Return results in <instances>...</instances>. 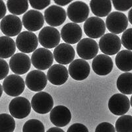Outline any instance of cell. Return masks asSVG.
<instances>
[{
  "instance_id": "cell-32",
  "label": "cell",
  "mask_w": 132,
  "mask_h": 132,
  "mask_svg": "<svg viewBox=\"0 0 132 132\" xmlns=\"http://www.w3.org/2000/svg\"><path fill=\"white\" fill-rule=\"evenodd\" d=\"M115 9L120 11H127L132 7V0H113Z\"/></svg>"
},
{
  "instance_id": "cell-18",
  "label": "cell",
  "mask_w": 132,
  "mask_h": 132,
  "mask_svg": "<svg viewBox=\"0 0 132 132\" xmlns=\"http://www.w3.org/2000/svg\"><path fill=\"white\" fill-rule=\"evenodd\" d=\"M47 76L39 70H33L26 76L25 85L30 90L35 92H41L47 85Z\"/></svg>"
},
{
  "instance_id": "cell-42",
  "label": "cell",
  "mask_w": 132,
  "mask_h": 132,
  "mask_svg": "<svg viewBox=\"0 0 132 132\" xmlns=\"http://www.w3.org/2000/svg\"><path fill=\"white\" fill-rule=\"evenodd\" d=\"M3 87L2 86V85L0 84V98H1V96H2V94H3Z\"/></svg>"
},
{
  "instance_id": "cell-24",
  "label": "cell",
  "mask_w": 132,
  "mask_h": 132,
  "mask_svg": "<svg viewBox=\"0 0 132 132\" xmlns=\"http://www.w3.org/2000/svg\"><path fill=\"white\" fill-rule=\"evenodd\" d=\"M89 5L92 13L99 18L108 16L112 11V2L110 0H91Z\"/></svg>"
},
{
  "instance_id": "cell-5",
  "label": "cell",
  "mask_w": 132,
  "mask_h": 132,
  "mask_svg": "<svg viewBox=\"0 0 132 132\" xmlns=\"http://www.w3.org/2000/svg\"><path fill=\"white\" fill-rule=\"evenodd\" d=\"M61 40V35L56 28L45 27L38 35V41L40 45L46 49L56 48Z\"/></svg>"
},
{
  "instance_id": "cell-15",
  "label": "cell",
  "mask_w": 132,
  "mask_h": 132,
  "mask_svg": "<svg viewBox=\"0 0 132 132\" xmlns=\"http://www.w3.org/2000/svg\"><path fill=\"white\" fill-rule=\"evenodd\" d=\"M31 66V60L28 55L23 53L14 54L9 60V68L17 75H23L29 71Z\"/></svg>"
},
{
  "instance_id": "cell-16",
  "label": "cell",
  "mask_w": 132,
  "mask_h": 132,
  "mask_svg": "<svg viewBox=\"0 0 132 132\" xmlns=\"http://www.w3.org/2000/svg\"><path fill=\"white\" fill-rule=\"evenodd\" d=\"M90 68L89 63L82 59L73 60L69 65V75L76 81H82L89 77Z\"/></svg>"
},
{
  "instance_id": "cell-13",
  "label": "cell",
  "mask_w": 132,
  "mask_h": 132,
  "mask_svg": "<svg viewBox=\"0 0 132 132\" xmlns=\"http://www.w3.org/2000/svg\"><path fill=\"white\" fill-rule=\"evenodd\" d=\"M130 108V101L125 95L118 93L112 95L108 101L110 111L116 116H123Z\"/></svg>"
},
{
  "instance_id": "cell-23",
  "label": "cell",
  "mask_w": 132,
  "mask_h": 132,
  "mask_svg": "<svg viewBox=\"0 0 132 132\" xmlns=\"http://www.w3.org/2000/svg\"><path fill=\"white\" fill-rule=\"evenodd\" d=\"M69 72L64 65H53L47 72V79L54 85H62L68 81Z\"/></svg>"
},
{
  "instance_id": "cell-26",
  "label": "cell",
  "mask_w": 132,
  "mask_h": 132,
  "mask_svg": "<svg viewBox=\"0 0 132 132\" xmlns=\"http://www.w3.org/2000/svg\"><path fill=\"white\" fill-rule=\"evenodd\" d=\"M16 51V44L13 39L6 36L0 37V58L12 57Z\"/></svg>"
},
{
  "instance_id": "cell-39",
  "label": "cell",
  "mask_w": 132,
  "mask_h": 132,
  "mask_svg": "<svg viewBox=\"0 0 132 132\" xmlns=\"http://www.w3.org/2000/svg\"><path fill=\"white\" fill-rule=\"evenodd\" d=\"M54 3L57 4V5L61 6H65L69 3L72 2V0H54Z\"/></svg>"
},
{
  "instance_id": "cell-34",
  "label": "cell",
  "mask_w": 132,
  "mask_h": 132,
  "mask_svg": "<svg viewBox=\"0 0 132 132\" xmlns=\"http://www.w3.org/2000/svg\"><path fill=\"white\" fill-rule=\"evenodd\" d=\"M29 3H30V6L34 9L42 10V9L47 7L51 3V1L50 0H37V1L30 0L29 2Z\"/></svg>"
},
{
  "instance_id": "cell-21",
  "label": "cell",
  "mask_w": 132,
  "mask_h": 132,
  "mask_svg": "<svg viewBox=\"0 0 132 132\" xmlns=\"http://www.w3.org/2000/svg\"><path fill=\"white\" fill-rule=\"evenodd\" d=\"M75 52L70 44H60L54 50V57L56 62L61 65H68L73 62Z\"/></svg>"
},
{
  "instance_id": "cell-17",
  "label": "cell",
  "mask_w": 132,
  "mask_h": 132,
  "mask_svg": "<svg viewBox=\"0 0 132 132\" xmlns=\"http://www.w3.org/2000/svg\"><path fill=\"white\" fill-rule=\"evenodd\" d=\"M44 20L47 24L52 27L62 25L67 18L65 9L58 5H51L44 11Z\"/></svg>"
},
{
  "instance_id": "cell-4",
  "label": "cell",
  "mask_w": 132,
  "mask_h": 132,
  "mask_svg": "<svg viewBox=\"0 0 132 132\" xmlns=\"http://www.w3.org/2000/svg\"><path fill=\"white\" fill-rule=\"evenodd\" d=\"M54 54L48 49L40 48L36 50L31 56V63L38 70H46L52 66Z\"/></svg>"
},
{
  "instance_id": "cell-37",
  "label": "cell",
  "mask_w": 132,
  "mask_h": 132,
  "mask_svg": "<svg viewBox=\"0 0 132 132\" xmlns=\"http://www.w3.org/2000/svg\"><path fill=\"white\" fill-rule=\"evenodd\" d=\"M67 132H89V130L85 125L76 123L71 125L68 129Z\"/></svg>"
},
{
  "instance_id": "cell-43",
  "label": "cell",
  "mask_w": 132,
  "mask_h": 132,
  "mask_svg": "<svg viewBox=\"0 0 132 132\" xmlns=\"http://www.w3.org/2000/svg\"><path fill=\"white\" fill-rule=\"evenodd\" d=\"M130 104L132 107V95H131V98H130Z\"/></svg>"
},
{
  "instance_id": "cell-29",
  "label": "cell",
  "mask_w": 132,
  "mask_h": 132,
  "mask_svg": "<svg viewBox=\"0 0 132 132\" xmlns=\"http://www.w3.org/2000/svg\"><path fill=\"white\" fill-rule=\"evenodd\" d=\"M117 132H132V116L130 115H123L120 116L115 124Z\"/></svg>"
},
{
  "instance_id": "cell-9",
  "label": "cell",
  "mask_w": 132,
  "mask_h": 132,
  "mask_svg": "<svg viewBox=\"0 0 132 132\" xmlns=\"http://www.w3.org/2000/svg\"><path fill=\"white\" fill-rule=\"evenodd\" d=\"M25 83L23 79L17 75H10L5 79L3 82V89L7 95L17 97L23 93Z\"/></svg>"
},
{
  "instance_id": "cell-12",
  "label": "cell",
  "mask_w": 132,
  "mask_h": 132,
  "mask_svg": "<svg viewBox=\"0 0 132 132\" xmlns=\"http://www.w3.org/2000/svg\"><path fill=\"white\" fill-rule=\"evenodd\" d=\"M99 50L97 42L90 38L81 40L77 45V53L81 58L89 60L95 58Z\"/></svg>"
},
{
  "instance_id": "cell-11",
  "label": "cell",
  "mask_w": 132,
  "mask_h": 132,
  "mask_svg": "<svg viewBox=\"0 0 132 132\" xmlns=\"http://www.w3.org/2000/svg\"><path fill=\"white\" fill-rule=\"evenodd\" d=\"M23 23L19 16L14 15H7L0 23V29L6 36H15L21 33Z\"/></svg>"
},
{
  "instance_id": "cell-28",
  "label": "cell",
  "mask_w": 132,
  "mask_h": 132,
  "mask_svg": "<svg viewBox=\"0 0 132 132\" xmlns=\"http://www.w3.org/2000/svg\"><path fill=\"white\" fill-rule=\"evenodd\" d=\"M7 7L11 13L14 15H20L27 13L29 9L28 1H12L8 0Z\"/></svg>"
},
{
  "instance_id": "cell-2",
  "label": "cell",
  "mask_w": 132,
  "mask_h": 132,
  "mask_svg": "<svg viewBox=\"0 0 132 132\" xmlns=\"http://www.w3.org/2000/svg\"><path fill=\"white\" fill-rule=\"evenodd\" d=\"M53 106L54 101L52 96L46 92H38L32 98V108L38 114H45L51 112Z\"/></svg>"
},
{
  "instance_id": "cell-36",
  "label": "cell",
  "mask_w": 132,
  "mask_h": 132,
  "mask_svg": "<svg viewBox=\"0 0 132 132\" xmlns=\"http://www.w3.org/2000/svg\"><path fill=\"white\" fill-rule=\"evenodd\" d=\"M9 71V67L7 62L0 58V80L5 79Z\"/></svg>"
},
{
  "instance_id": "cell-3",
  "label": "cell",
  "mask_w": 132,
  "mask_h": 132,
  "mask_svg": "<svg viewBox=\"0 0 132 132\" xmlns=\"http://www.w3.org/2000/svg\"><path fill=\"white\" fill-rule=\"evenodd\" d=\"M89 6L86 3L80 1L72 2L67 9V15L74 23H81L86 21L89 16Z\"/></svg>"
},
{
  "instance_id": "cell-7",
  "label": "cell",
  "mask_w": 132,
  "mask_h": 132,
  "mask_svg": "<svg viewBox=\"0 0 132 132\" xmlns=\"http://www.w3.org/2000/svg\"><path fill=\"white\" fill-rule=\"evenodd\" d=\"M98 45L102 53L107 56H113L120 52L122 42L117 35L107 33L101 38Z\"/></svg>"
},
{
  "instance_id": "cell-1",
  "label": "cell",
  "mask_w": 132,
  "mask_h": 132,
  "mask_svg": "<svg viewBox=\"0 0 132 132\" xmlns=\"http://www.w3.org/2000/svg\"><path fill=\"white\" fill-rule=\"evenodd\" d=\"M128 26V17L122 12L114 11L111 13L106 19V27L114 35H118L124 32Z\"/></svg>"
},
{
  "instance_id": "cell-19",
  "label": "cell",
  "mask_w": 132,
  "mask_h": 132,
  "mask_svg": "<svg viewBox=\"0 0 132 132\" xmlns=\"http://www.w3.org/2000/svg\"><path fill=\"white\" fill-rule=\"evenodd\" d=\"M50 119L56 127H65L70 122L71 114L69 108L65 106L59 105L54 107L50 112Z\"/></svg>"
},
{
  "instance_id": "cell-41",
  "label": "cell",
  "mask_w": 132,
  "mask_h": 132,
  "mask_svg": "<svg viewBox=\"0 0 132 132\" xmlns=\"http://www.w3.org/2000/svg\"><path fill=\"white\" fill-rule=\"evenodd\" d=\"M128 21L132 24V8L130 9V11H129V12H128Z\"/></svg>"
},
{
  "instance_id": "cell-40",
  "label": "cell",
  "mask_w": 132,
  "mask_h": 132,
  "mask_svg": "<svg viewBox=\"0 0 132 132\" xmlns=\"http://www.w3.org/2000/svg\"><path fill=\"white\" fill-rule=\"evenodd\" d=\"M46 132H65L62 129L57 127H54V128H50Z\"/></svg>"
},
{
  "instance_id": "cell-6",
  "label": "cell",
  "mask_w": 132,
  "mask_h": 132,
  "mask_svg": "<svg viewBox=\"0 0 132 132\" xmlns=\"http://www.w3.org/2000/svg\"><path fill=\"white\" fill-rule=\"evenodd\" d=\"M38 45V39L35 33L30 31L21 32L16 39V46L22 53L29 54L35 51Z\"/></svg>"
},
{
  "instance_id": "cell-38",
  "label": "cell",
  "mask_w": 132,
  "mask_h": 132,
  "mask_svg": "<svg viewBox=\"0 0 132 132\" xmlns=\"http://www.w3.org/2000/svg\"><path fill=\"white\" fill-rule=\"evenodd\" d=\"M7 12L6 5L5 4L4 2L0 0V19H3L5 16V14Z\"/></svg>"
},
{
  "instance_id": "cell-35",
  "label": "cell",
  "mask_w": 132,
  "mask_h": 132,
  "mask_svg": "<svg viewBox=\"0 0 132 132\" xmlns=\"http://www.w3.org/2000/svg\"><path fill=\"white\" fill-rule=\"evenodd\" d=\"M95 132H116V129L112 123L102 122L98 125Z\"/></svg>"
},
{
  "instance_id": "cell-20",
  "label": "cell",
  "mask_w": 132,
  "mask_h": 132,
  "mask_svg": "<svg viewBox=\"0 0 132 132\" xmlns=\"http://www.w3.org/2000/svg\"><path fill=\"white\" fill-rule=\"evenodd\" d=\"M82 32L81 27L74 23H67L61 30L62 40L68 44H75L81 40Z\"/></svg>"
},
{
  "instance_id": "cell-30",
  "label": "cell",
  "mask_w": 132,
  "mask_h": 132,
  "mask_svg": "<svg viewBox=\"0 0 132 132\" xmlns=\"http://www.w3.org/2000/svg\"><path fill=\"white\" fill-rule=\"evenodd\" d=\"M15 128V121L11 115L0 114V132H13Z\"/></svg>"
},
{
  "instance_id": "cell-27",
  "label": "cell",
  "mask_w": 132,
  "mask_h": 132,
  "mask_svg": "<svg viewBox=\"0 0 132 132\" xmlns=\"http://www.w3.org/2000/svg\"><path fill=\"white\" fill-rule=\"evenodd\" d=\"M117 88L123 95H132V73L126 72L118 77Z\"/></svg>"
},
{
  "instance_id": "cell-25",
  "label": "cell",
  "mask_w": 132,
  "mask_h": 132,
  "mask_svg": "<svg viewBox=\"0 0 132 132\" xmlns=\"http://www.w3.org/2000/svg\"><path fill=\"white\" fill-rule=\"evenodd\" d=\"M116 65L120 70L128 72L132 70V52L124 50L119 52L116 56Z\"/></svg>"
},
{
  "instance_id": "cell-22",
  "label": "cell",
  "mask_w": 132,
  "mask_h": 132,
  "mask_svg": "<svg viewBox=\"0 0 132 132\" xmlns=\"http://www.w3.org/2000/svg\"><path fill=\"white\" fill-rule=\"evenodd\" d=\"M113 65L111 57L105 54H99L93 59L92 62V68L94 72L101 76L106 75L111 72Z\"/></svg>"
},
{
  "instance_id": "cell-10",
  "label": "cell",
  "mask_w": 132,
  "mask_h": 132,
  "mask_svg": "<svg viewBox=\"0 0 132 132\" xmlns=\"http://www.w3.org/2000/svg\"><path fill=\"white\" fill-rule=\"evenodd\" d=\"M83 29L86 35L90 38H98L104 35L106 24L102 19L91 16L85 22Z\"/></svg>"
},
{
  "instance_id": "cell-14",
  "label": "cell",
  "mask_w": 132,
  "mask_h": 132,
  "mask_svg": "<svg viewBox=\"0 0 132 132\" xmlns=\"http://www.w3.org/2000/svg\"><path fill=\"white\" fill-rule=\"evenodd\" d=\"M22 22L27 30L35 32L42 29L44 24V19L42 13L30 9L24 14Z\"/></svg>"
},
{
  "instance_id": "cell-33",
  "label": "cell",
  "mask_w": 132,
  "mask_h": 132,
  "mask_svg": "<svg viewBox=\"0 0 132 132\" xmlns=\"http://www.w3.org/2000/svg\"><path fill=\"white\" fill-rule=\"evenodd\" d=\"M122 44L128 50H132V28L123 32L121 40Z\"/></svg>"
},
{
  "instance_id": "cell-31",
  "label": "cell",
  "mask_w": 132,
  "mask_h": 132,
  "mask_svg": "<svg viewBox=\"0 0 132 132\" xmlns=\"http://www.w3.org/2000/svg\"><path fill=\"white\" fill-rule=\"evenodd\" d=\"M23 132H45V128L40 120L30 119L23 126Z\"/></svg>"
},
{
  "instance_id": "cell-8",
  "label": "cell",
  "mask_w": 132,
  "mask_h": 132,
  "mask_svg": "<svg viewBox=\"0 0 132 132\" xmlns=\"http://www.w3.org/2000/svg\"><path fill=\"white\" fill-rule=\"evenodd\" d=\"M31 107V104L28 99L22 96H17L10 102L9 110L13 118L23 119L30 114Z\"/></svg>"
}]
</instances>
